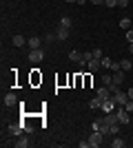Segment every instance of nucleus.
I'll return each mask as SVG.
<instances>
[{"label":"nucleus","mask_w":133,"mask_h":148,"mask_svg":"<svg viewBox=\"0 0 133 148\" xmlns=\"http://www.w3.org/2000/svg\"><path fill=\"white\" fill-rule=\"evenodd\" d=\"M115 108H118V102H115L113 95L107 97V99H102V111H104V115H107V113H113Z\"/></svg>","instance_id":"obj_1"},{"label":"nucleus","mask_w":133,"mask_h":148,"mask_svg":"<svg viewBox=\"0 0 133 148\" xmlns=\"http://www.w3.org/2000/svg\"><path fill=\"white\" fill-rule=\"evenodd\" d=\"M102 139H104V135H102L100 130H93L91 137H89V146H91V148H98L102 144Z\"/></svg>","instance_id":"obj_2"},{"label":"nucleus","mask_w":133,"mask_h":148,"mask_svg":"<svg viewBox=\"0 0 133 148\" xmlns=\"http://www.w3.org/2000/svg\"><path fill=\"white\" fill-rule=\"evenodd\" d=\"M42 60H44V53H42V49H31V51H29V62L38 64V62H42Z\"/></svg>","instance_id":"obj_3"},{"label":"nucleus","mask_w":133,"mask_h":148,"mask_svg":"<svg viewBox=\"0 0 133 148\" xmlns=\"http://www.w3.org/2000/svg\"><path fill=\"white\" fill-rule=\"evenodd\" d=\"M115 115H118V122L120 124H129V111L124 106H118V108H115Z\"/></svg>","instance_id":"obj_4"},{"label":"nucleus","mask_w":133,"mask_h":148,"mask_svg":"<svg viewBox=\"0 0 133 148\" xmlns=\"http://www.w3.org/2000/svg\"><path fill=\"white\" fill-rule=\"evenodd\" d=\"M113 97H115V102H118V106H124L129 102V93H124V91H120V88H118V91L113 93Z\"/></svg>","instance_id":"obj_5"},{"label":"nucleus","mask_w":133,"mask_h":148,"mask_svg":"<svg viewBox=\"0 0 133 148\" xmlns=\"http://www.w3.org/2000/svg\"><path fill=\"white\" fill-rule=\"evenodd\" d=\"M25 130V124H9V135L11 137H20Z\"/></svg>","instance_id":"obj_6"},{"label":"nucleus","mask_w":133,"mask_h":148,"mask_svg":"<svg viewBox=\"0 0 133 148\" xmlns=\"http://www.w3.org/2000/svg\"><path fill=\"white\" fill-rule=\"evenodd\" d=\"M40 44H42V38H40V36H31L29 40H27V47H29V51H31V49H40Z\"/></svg>","instance_id":"obj_7"},{"label":"nucleus","mask_w":133,"mask_h":148,"mask_svg":"<svg viewBox=\"0 0 133 148\" xmlns=\"http://www.w3.org/2000/svg\"><path fill=\"white\" fill-rule=\"evenodd\" d=\"M2 102H5V106H9V108H11V106L18 104V95H16V93H7Z\"/></svg>","instance_id":"obj_8"},{"label":"nucleus","mask_w":133,"mask_h":148,"mask_svg":"<svg viewBox=\"0 0 133 148\" xmlns=\"http://www.w3.org/2000/svg\"><path fill=\"white\" fill-rule=\"evenodd\" d=\"M69 36H71V29H69V27H58V31H56V38H58V40H67Z\"/></svg>","instance_id":"obj_9"},{"label":"nucleus","mask_w":133,"mask_h":148,"mask_svg":"<svg viewBox=\"0 0 133 148\" xmlns=\"http://www.w3.org/2000/svg\"><path fill=\"white\" fill-rule=\"evenodd\" d=\"M87 69L91 71V73H93V71H100V69H102V62L98 60V58H91V60H89V64H87Z\"/></svg>","instance_id":"obj_10"},{"label":"nucleus","mask_w":133,"mask_h":148,"mask_svg":"<svg viewBox=\"0 0 133 148\" xmlns=\"http://www.w3.org/2000/svg\"><path fill=\"white\" fill-rule=\"evenodd\" d=\"M111 146H113V148H124V146H127V139H124V137H120V135H113Z\"/></svg>","instance_id":"obj_11"},{"label":"nucleus","mask_w":133,"mask_h":148,"mask_svg":"<svg viewBox=\"0 0 133 148\" xmlns=\"http://www.w3.org/2000/svg\"><path fill=\"white\" fill-rule=\"evenodd\" d=\"M111 75H113V84H118V86L124 82V71H122V69H120V71H113Z\"/></svg>","instance_id":"obj_12"},{"label":"nucleus","mask_w":133,"mask_h":148,"mask_svg":"<svg viewBox=\"0 0 133 148\" xmlns=\"http://www.w3.org/2000/svg\"><path fill=\"white\" fill-rule=\"evenodd\" d=\"M95 95H98L100 99H107V97H111L113 93H111V88H109V86H104V88H98V93H95Z\"/></svg>","instance_id":"obj_13"},{"label":"nucleus","mask_w":133,"mask_h":148,"mask_svg":"<svg viewBox=\"0 0 133 148\" xmlns=\"http://www.w3.org/2000/svg\"><path fill=\"white\" fill-rule=\"evenodd\" d=\"M11 44H13V47H25V44H27V38L25 36H13L11 38Z\"/></svg>","instance_id":"obj_14"},{"label":"nucleus","mask_w":133,"mask_h":148,"mask_svg":"<svg viewBox=\"0 0 133 148\" xmlns=\"http://www.w3.org/2000/svg\"><path fill=\"white\" fill-rule=\"evenodd\" d=\"M89 108H91V111H95V108H102V99L98 97V95H95V97L91 99V102H89Z\"/></svg>","instance_id":"obj_15"},{"label":"nucleus","mask_w":133,"mask_h":148,"mask_svg":"<svg viewBox=\"0 0 133 148\" xmlns=\"http://www.w3.org/2000/svg\"><path fill=\"white\" fill-rule=\"evenodd\" d=\"M98 130H100L104 137L109 135V124H107V119H104V117H100V128H98Z\"/></svg>","instance_id":"obj_16"},{"label":"nucleus","mask_w":133,"mask_h":148,"mask_svg":"<svg viewBox=\"0 0 133 148\" xmlns=\"http://www.w3.org/2000/svg\"><path fill=\"white\" fill-rule=\"evenodd\" d=\"M120 126H122L120 122L111 124V126H109V135H120Z\"/></svg>","instance_id":"obj_17"},{"label":"nucleus","mask_w":133,"mask_h":148,"mask_svg":"<svg viewBox=\"0 0 133 148\" xmlns=\"http://www.w3.org/2000/svg\"><path fill=\"white\" fill-rule=\"evenodd\" d=\"M29 144H31V142H29L27 137H20L18 142H13V146H16V148H27V146H29Z\"/></svg>","instance_id":"obj_18"},{"label":"nucleus","mask_w":133,"mask_h":148,"mask_svg":"<svg viewBox=\"0 0 133 148\" xmlns=\"http://www.w3.org/2000/svg\"><path fill=\"white\" fill-rule=\"evenodd\" d=\"M71 25H73L71 16H62V18H60V27H69V29H71Z\"/></svg>","instance_id":"obj_19"},{"label":"nucleus","mask_w":133,"mask_h":148,"mask_svg":"<svg viewBox=\"0 0 133 148\" xmlns=\"http://www.w3.org/2000/svg\"><path fill=\"white\" fill-rule=\"evenodd\" d=\"M120 66H122V71H129V69L133 66V60H129V58H124V60H120Z\"/></svg>","instance_id":"obj_20"},{"label":"nucleus","mask_w":133,"mask_h":148,"mask_svg":"<svg viewBox=\"0 0 133 148\" xmlns=\"http://www.w3.org/2000/svg\"><path fill=\"white\" fill-rule=\"evenodd\" d=\"M69 60L71 62H80V60H82V53H80V51H71V53H69Z\"/></svg>","instance_id":"obj_21"},{"label":"nucleus","mask_w":133,"mask_h":148,"mask_svg":"<svg viewBox=\"0 0 133 148\" xmlns=\"http://www.w3.org/2000/svg\"><path fill=\"white\" fill-rule=\"evenodd\" d=\"M120 27H122L124 31H127V29H131V27H133V22H131L129 18H122V20H120Z\"/></svg>","instance_id":"obj_22"},{"label":"nucleus","mask_w":133,"mask_h":148,"mask_svg":"<svg viewBox=\"0 0 133 148\" xmlns=\"http://www.w3.org/2000/svg\"><path fill=\"white\" fill-rule=\"evenodd\" d=\"M102 84H104V86H109V84H113V75L104 73V75H102Z\"/></svg>","instance_id":"obj_23"},{"label":"nucleus","mask_w":133,"mask_h":148,"mask_svg":"<svg viewBox=\"0 0 133 148\" xmlns=\"http://www.w3.org/2000/svg\"><path fill=\"white\" fill-rule=\"evenodd\" d=\"M102 69H111V64H113V62H111V58H102Z\"/></svg>","instance_id":"obj_24"},{"label":"nucleus","mask_w":133,"mask_h":148,"mask_svg":"<svg viewBox=\"0 0 133 148\" xmlns=\"http://www.w3.org/2000/svg\"><path fill=\"white\" fill-rule=\"evenodd\" d=\"M91 53H93V58H98V60H102V58H104V51H102V49H93Z\"/></svg>","instance_id":"obj_25"},{"label":"nucleus","mask_w":133,"mask_h":148,"mask_svg":"<svg viewBox=\"0 0 133 148\" xmlns=\"http://www.w3.org/2000/svg\"><path fill=\"white\" fill-rule=\"evenodd\" d=\"M124 36H127V42L131 44V42H133V29H127V33H124Z\"/></svg>","instance_id":"obj_26"},{"label":"nucleus","mask_w":133,"mask_h":148,"mask_svg":"<svg viewBox=\"0 0 133 148\" xmlns=\"http://www.w3.org/2000/svg\"><path fill=\"white\" fill-rule=\"evenodd\" d=\"M104 5H107L109 9H113V7H118V0H104Z\"/></svg>","instance_id":"obj_27"},{"label":"nucleus","mask_w":133,"mask_h":148,"mask_svg":"<svg viewBox=\"0 0 133 148\" xmlns=\"http://www.w3.org/2000/svg\"><path fill=\"white\" fill-rule=\"evenodd\" d=\"M124 108H127V111H129V113H133V99H129L127 104H124Z\"/></svg>","instance_id":"obj_28"},{"label":"nucleus","mask_w":133,"mask_h":148,"mask_svg":"<svg viewBox=\"0 0 133 148\" xmlns=\"http://www.w3.org/2000/svg\"><path fill=\"white\" fill-rule=\"evenodd\" d=\"M120 62H113V64H111V73H113V71H120Z\"/></svg>","instance_id":"obj_29"},{"label":"nucleus","mask_w":133,"mask_h":148,"mask_svg":"<svg viewBox=\"0 0 133 148\" xmlns=\"http://www.w3.org/2000/svg\"><path fill=\"white\" fill-rule=\"evenodd\" d=\"M129 2L131 0H118V7H129Z\"/></svg>","instance_id":"obj_30"},{"label":"nucleus","mask_w":133,"mask_h":148,"mask_svg":"<svg viewBox=\"0 0 133 148\" xmlns=\"http://www.w3.org/2000/svg\"><path fill=\"white\" fill-rule=\"evenodd\" d=\"M25 133H33V126H31V124H25Z\"/></svg>","instance_id":"obj_31"},{"label":"nucleus","mask_w":133,"mask_h":148,"mask_svg":"<svg viewBox=\"0 0 133 148\" xmlns=\"http://www.w3.org/2000/svg\"><path fill=\"white\" fill-rule=\"evenodd\" d=\"M78 146H80V148H91V146H89V139H87V142H80Z\"/></svg>","instance_id":"obj_32"},{"label":"nucleus","mask_w":133,"mask_h":148,"mask_svg":"<svg viewBox=\"0 0 133 148\" xmlns=\"http://www.w3.org/2000/svg\"><path fill=\"white\" fill-rule=\"evenodd\" d=\"M93 5H104V0H91Z\"/></svg>","instance_id":"obj_33"},{"label":"nucleus","mask_w":133,"mask_h":148,"mask_svg":"<svg viewBox=\"0 0 133 148\" xmlns=\"http://www.w3.org/2000/svg\"><path fill=\"white\" fill-rule=\"evenodd\" d=\"M129 99H133V86L129 88Z\"/></svg>","instance_id":"obj_34"},{"label":"nucleus","mask_w":133,"mask_h":148,"mask_svg":"<svg viewBox=\"0 0 133 148\" xmlns=\"http://www.w3.org/2000/svg\"><path fill=\"white\" fill-rule=\"evenodd\" d=\"M67 2H78V0H67Z\"/></svg>","instance_id":"obj_35"},{"label":"nucleus","mask_w":133,"mask_h":148,"mask_svg":"<svg viewBox=\"0 0 133 148\" xmlns=\"http://www.w3.org/2000/svg\"><path fill=\"white\" fill-rule=\"evenodd\" d=\"M131 29H133V27H131Z\"/></svg>","instance_id":"obj_36"}]
</instances>
